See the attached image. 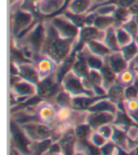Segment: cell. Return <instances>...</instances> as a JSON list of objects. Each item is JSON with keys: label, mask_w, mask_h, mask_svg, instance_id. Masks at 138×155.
Instances as JSON below:
<instances>
[{"label": "cell", "mask_w": 138, "mask_h": 155, "mask_svg": "<svg viewBox=\"0 0 138 155\" xmlns=\"http://www.w3.org/2000/svg\"><path fill=\"white\" fill-rule=\"evenodd\" d=\"M54 64H56L54 61L45 56H43V58L37 60V63L34 64V66L37 69L38 73H39L41 80L52 75L53 69H54Z\"/></svg>", "instance_id": "obj_19"}, {"label": "cell", "mask_w": 138, "mask_h": 155, "mask_svg": "<svg viewBox=\"0 0 138 155\" xmlns=\"http://www.w3.org/2000/svg\"><path fill=\"white\" fill-rule=\"evenodd\" d=\"M93 3V0H70L68 1L67 9L76 14H86L92 9Z\"/></svg>", "instance_id": "obj_15"}, {"label": "cell", "mask_w": 138, "mask_h": 155, "mask_svg": "<svg viewBox=\"0 0 138 155\" xmlns=\"http://www.w3.org/2000/svg\"><path fill=\"white\" fill-rule=\"evenodd\" d=\"M106 61L113 70L117 74V76L129 68V63L124 59L120 51L112 52L109 56H107Z\"/></svg>", "instance_id": "obj_13"}, {"label": "cell", "mask_w": 138, "mask_h": 155, "mask_svg": "<svg viewBox=\"0 0 138 155\" xmlns=\"http://www.w3.org/2000/svg\"><path fill=\"white\" fill-rule=\"evenodd\" d=\"M86 122L93 129V130H97L100 126L105 124H113L116 119V114L110 112H89Z\"/></svg>", "instance_id": "obj_9"}, {"label": "cell", "mask_w": 138, "mask_h": 155, "mask_svg": "<svg viewBox=\"0 0 138 155\" xmlns=\"http://www.w3.org/2000/svg\"><path fill=\"white\" fill-rule=\"evenodd\" d=\"M51 25L55 28L60 36L65 39H77L80 33V28L66 18L63 13L51 17Z\"/></svg>", "instance_id": "obj_6"}, {"label": "cell", "mask_w": 138, "mask_h": 155, "mask_svg": "<svg viewBox=\"0 0 138 155\" xmlns=\"http://www.w3.org/2000/svg\"><path fill=\"white\" fill-rule=\"evenodd\" d=\"M134 40H135V42H136V43H137V44H138V35H137V36H136V38H135V39H134Z\"/></svg>", "instance_id": "obj_45"}, {"label": "cell", "mask_w": 138, "mask_h": 155, "mask_svg": "<svg viewBox=\"0 0 138 155\" xmlns=\"http://www.w3.org/2000/svg\"><path fill=\"white\" fill-rule=\"evenodd\" d=\"M114 30H116V35H117V41H118L120 48L129 45L130 43H132L134 40V39L133 38V36L130 34L121 25L114 27Z\"/></svg>", "instance_id": "obj_30"}, {"label": "cell", "mask_w": 138, "mask_h": 155, "mask_svg": "<svg viewBox=\"0 0 138 155\" xmlns=\"http://www.w3.org/2000/svg\"><path fill=\"white\" fill-rule=\"evenodd\" d=\"M113 1L117 6L129 8V7H131L133 4H134L135 2H137L138 0H113Z\"/></svg>", "instance_id": "obj_39"}, {"label": "cell", "mask_w": 138, "mask_h": 155, "mask_svg": "<svg viewBox=\"0 0 138 155\" xmlns=\"http://www.w3.org/2000/svg\"><path fill=\"white\" fill-rule=\"evenodd\" d=\"M18 0H10V3H11V6H12L14 3H16Z\"/></svg>", "instance_id": "obj_42"}, {"label": "cell", "mask_w": 138, "mask_h": 155, "mask_svg": "<svg viewBox=\"0 0 138 155\" xmlns=\"http://www.w3.org/2000/svg\"><path fill=\"white\" fill-rule=\"evenodd\" d=\"M92 131H93V129L90 127V125L87 122L76 126L75 134L77 136V141H80V142L89 141Z\"/></svg>", "instance_id": "obj_26"}, {"label": "cell", "mask_w": 138, "mask_h": 155, "mask_svg": "<svg viewBox=\"0 0 138 155\" xmlns=\"http://www.w3.org/2000/svg\"><path fill=\"white\" fill-rule=\"evenodd\" d=\"M81 54L85 58L87 64L90 67V69H96V70H101V68L104 65V58L98 57L95 54L91 53L86 46H84L83 49L80 50Z\"/></svg>", "instance_id": "obj_22"}, {"label": "cell", "mask_w": 138, "mask_h": 155, "mask_svg": "<svg viewBox=\"0 0 138 155\" xmlns=\"http://www.w3.org/2000/svg\"><path fill=\"white\" fill-rule=\"evenodd\" d=\"M120 52H121L122 55H123L124 59L128 61L129 64H130V63H131V61L137 56V54H138V44L135 42V40H133L129 45H127L125 46H122Z\"/></svg>", "instance_id": "obj_29"}, {"label": "cell", "mask_w": 138, "mask_h": 155, "mask_svg": "<svg viewBox=\"0 0 138 155\" xmlns=\"http://www.w3.org/2000/svg\"><path fill=\"white\" fill-rule=\"evenodd\" d=\"M100 72H101L102 79H103L102 87L107 92L113 84H114L117 81V74L111 68V66L108 64L107 61L106 63L104 61V65L101 68Z\"/></svg>", "instance_id": "obj_20"}, {"label": "cell", "mask_w": 138, "mask_h": 155, "mask_svg": "<svg viewBox=\"0 0 138 155\" xmlns=\"http://www.w3.org/2000/svg\"><path fill=\"white\" fill-rule=\"evenodd\" d=\"M37 116L42 122H49L54 119L55 114L54 111L49 106H44L40 109V112L37 114Z\"/></svg>", "instance_id": "obj_32"}, {"label": "cell", "mask_w": 138, "mask_h": 155, "mask_svg": "<svg viewBox=\"0 0 138 155\" xmlns=\"http://www.w3.org/2000/svg\"><path fill=\"white\" fill-rule=\"evenodd\" d=\"M133 17H134V19H135V21H136V23H137V25H138V13L135 14V15H133Z\"/></svg>", "instance_id": "obj_43"}, {"label": "cell", "mask_w": 138, "mask_h": 155, "mask_svg": "<svg viewBox=\"0 0 138 155\" xmlns=\"http://www.w3.org/2000/svg\"><path fill=\"white\" fill-rule=\"evenodd\" d=\"M107 140H108V139H106L103 135H101L100 134H99L97 130L92 131L90 139H89V141L92 144L95 145L96 147H97V148H99V149H100L101 147L107 142Z\"/></svg>", "instance_id": "obj_34"}, {"label": "cell", "mask_w": 138, "mask_h": 155, "mask_svg": "<svg viewBox=\"0 0 138 155\" xmlns=\"http://www.w3.org/2000/svg\"><path fill=\"white\" fill-rule=\"evenodd\" d=\"M47 35V28L43 22H38L32 28L26 32L21 38L24 42V48L32 52L33 55H39L42 52L43 45Z\"/></svg>", "instance_id": "obj_2"}, {"label": "cell", "mask_w": 138, "mask_h": 155, "mask_svg": "<svg viewBox=\"0 0 138 155\" xmlns=\"http://www.w3.org/2000/svg\"><path fill=\"white\" fill-rule=\"evenodd\" d=\"M85 46L91 53L101 58H106L112 53V51L108 48V46L102 41H91L88 42Z\"/></svg>", "instance_id": "obj_21"}, {"label": "cell", "mask_w": 138, "mask_h": 155, "mask_svg": "<svg viewBox=\"0 0 138 155\" xmlns=\"http://www.w3.org/2000/svg\"><path fill=\"white\" fill-rule=\"evenodd\" d=\"M59 143L62 148L64 154H73L75 153L77 136L75 134V129L69 128L66 131L62 134L59 139Z\"/></svg>", "instance_id": "obj_12"}, {"label": "cell", "mask_w": 138, "mask_h": 155, "mask_svg": "<svg viewBox=\"0 0 138 155\" xmlns=\"http://www.w3.org/2000/svg\"><path fill=\"white\" fill-rule=\"evenodd\" d=\"M21 127L33 142L42 141L52 135V130L42 122L38 123V121H30L21 124Z\"/></svg>", "instance_id": "obj_8"}, {"label": "cell", "mask_w": 138, "mask_h": 155, "mask_svg": "<svg viewBox=\"0 0 138 155\" xmlns=\"http://www.w3.org/2000/svg\"><path fill=\"white\" fill-rule=\"evenodd\" d=\"M96 130H97L98 133L101 135H103L106 139H111L113 130V124H105V125L100 126Z\"/></svg>", "instance_id": "obj_36"}, {"label": "cell", "mask_w": 138, "mask_h": 155, "mask_svg": "<svg viewBox=\"0 0 138 155\" xmlns=\"http://www.w3.org/2000/svg\"><path fill=\"white\" fill-rule=\"evenodd\" d=\"M117 147V145H116L113 141H108L100 148V152L101 154H113L114 153Z\"/></svg>", "instance_id": "obj_37"}, {"label": "cell", "mask_w": 138, "mask_h": 155, "mask_svg": "<svg viewBox=\"0 0 138 155\" xmlns=\"http://www.w3.org/2000/svg\"><path fill=\"white\" fill-rule=\"evenodd\" d=\"M114 27L116 26H112L105 30V36H104L103 43L108 46V48L112 52H118L121 50V48H120L118 41H117Z\"/></svg>", "instance_id": "obj_23"}, {"label": "cell", "mask_w": 138, "mask_h": 155, "mask_svg": "<svg viewBox=\"0 0 138 155\" xmlns=\"http://www.w3.org/2000/svg\"><path fill=\"white\" fill-rule=\"evenodd\" d=\"M76 57H77V53L72 50V52L69 54V55L59 64V69L56 73V79L58 81V82H62L63 79L64 78V76L72 70V67L75 64L76 61Z\"/></svg>", "instance_id": "obj_16"}, {"label": "cell", "mask_w": 138, "mask_h": 155, "mask_svg": "<svg viewBox=\"0 0 138 155\" xmlns=\"http://www.w3.org/2000/svg\"><path fill=\"white\" fill-rule=\"evenodd\" d=\"M94 2H98L99 4L100 3H104V2H107V1H112V0H93Z\"/></svg>", "instance_id": "obj_41"}, {"label": "cell", "mask_w": 138, "mask_h": 155, "mask_svg": "<svg viewBox=\"0 0 138 155\" xmlns=\"http://www.w3.org/2000/svg\"><path fill=\"white\" fill-rule=\"evenodd\" d=\"M34 24L33 15L29 11L16 10L12 14V32L18 39L31 28L30 27Z\"/></svg>", "instance_id": "obj_5"}, {"label": "cell", "mask_w": 138, "mask_h": 155, "mask_svg": "<svg viewBox=\"0 0 138 155\" xmlns=\"http://www.w3.org/2000/svg\"><path fill=\"white\" fill-rule=\"evenodd\" d=\"M59 83L56 79H53L52 75L44 78L37 84V95L43 98H48L53 95H56Z\"/></svg>", "instance_id": "obj_11"}, {"label": "cell", "mask_w": 138, "mask_h": 155, "mask_svg": "<svg viewBox=\"0 0 138 155\" xmlns=\"http://www.w3.org/2000/svg\"><path fill=\"white\" fill-rule=\"evenodd\" d=\"M121 26L133 36V39L136 38V36L138 35V25H137V23L133 17V15L129 20L124 22L123 24H121Z\"/></svg>", "instance_id": "obj_33"}, {"label": "cell", "mask_w": 138, "mask_h": 155, "mask_svg": "<svg viewBox=\"0 0 138 155\" xmlns=\"http://www.w3.org/2000/svg\"><path fill=\"white\" fill-rule=\"evenodd\" d=\"M55 100L56 103L63 109H66V108L70 109V108H72V96L64 89L56 96Z\"/></svg>", "instance_id": "obj_31"}, {"label": "cell", "mask_w": 138, "mask_h": 155, "mask_svg": "<svg viewBox=\"0 0 138 155\" xmlns=\"http://www.w3.org/2000/svg\"><path fill=\"white\" fill-rule=\"evenodd\" d=\"M124 90H125L124 85L121 84L119 81H117L109 88V90L107 91V94L109 96V98L116 104L121 103V101H123L125 99Z\"/></svg>", "instance_id": "obj_25"}, {"label": "cell", "mask_w": 138, "mask_h": 155, "mask_svg": "<svg viewBox=\"0 0 138 155\" xmlns=\"http://www.w3.org/2000/svg\"><path fill=\"white\" fill-rule=\"evenodd\" d=\"M11 136L12 143V150H15L17 154H29L33 152L34 142L27 135L23 128L13 121L11 122Z\"/></svg>", "instance_id": "obj_3"}, {"label": "cell", "mask_w": 138, "mask_h": 155, "mask_svg": "<svg viewBox=\"0 0 138 155\" xmlns=\"http://www.w3.org/2000/svg\"><path fill=\"white\" fill-rule=\"evenodd\" d=\"M52 139L51 137L49 138H47V139H44L42 141H38V142H34L35 144V147L37 150V153H40V154H43V153H47L48 150H49L50 146L52 145Z\"/></svg>", "instance_id": "obj_35"}, {"label": "cell", "mask_w": 138, "mask_h": 155, "mask_svg": "<svg viewBox=\"0 0 138 155\" xmlns=\"http://www.w3.org/2000/svg\"><path fill=\"white\" fill-rule=\"evenodd\" d=\"M62 86L63 88L67 91L72 97H78V96H97L95 94L93 90L88 89L81 78L78 75H76L72 70L69 71L62 81Z\"/></svg>", "instance_id": "obj_4"}, {"label": "cell", "mask_w": 138, "mask_h": 155, "mask_svg": "<svg viewBox=\"0 0 138 155\" xmlns=\"http://www.w3.org/2000/svg\"><path fill=\"white\" fill-rule=\"evenodd\" d=\"M105 31L97 29L94 26H84L80 28V33L77 38V43L73 50L78 53L83 49L88 42L91 41H102L104 40Z\"/></svg>", "instance_id": "obj_7"}, {"label": "cell", "mask_w": 138, "mask_h": 155, "mask_svg": "<svg viewBox=\"0 0 138 155\" xmlns=\"http://www.w3.org/2000/svg\"><path fill=\"white\" fill-rule=\"evenodd\" d=\"M11 56H12V60L17 64L33 63L32 60H30L27 57L23 48H19L16 45H13L12 43L11 45Z\"/></svg>", "instance_id": "obj_27"}, {"label": "cell", "mask_w": 138, "mask_h": 155, "mask_svg": "<svg viewBox=\"0 0 138 155\" xmlns=\"http://www.w3.org/2000/svg\"><path fill=\"white\" fill-rule=\"evenodd\" d=\"M117 81H119L121 84H123L124 86H128V85L135 84L138 82L137 75L135 70H132L131 68H128L127 70L122 72L117 76Z\"/></svg>", "instance_id": "obj_28"}, {"label": "cell", "mask_w": 138, "mask_h": 155, "mask_svg": "<svg viewBox=\"0 0 138 155\" xmlns=\"http://www.w3.org/2000/svg\"><path fill=\"white\" fill-rule=\"evenodd\" d=\"M11 86L14 97L28 98L37 95V85L23 80L22 78L13 84H11Z\"/></svg>", "instance_id": "obj_10"}, {"label": "cell", "mask_w": 138, "mask_h": 155, "mask_svg": "<svg viewBox=\"0 0 138 155\" xmlns=\"http://www.w3.org/2000/svg\"><path fill=\"white\" fill-rule=\"evenodd\" d=\"M45 28H47V35L41 54L49 58L59 65L72 52V46L76 39H65L60 36L51 23Z\"/></svg>", "instance_id": "obj_1"}, {"label": "cell", "mask_w": 138, "mask_h": 155, "mask_svg": "<svg viewBox=\"0 0 138 155\" xmlns=\"http://www.w3.org/2000/svg\"><path fill=\"white\" fill-rule=\"evenodd\" d=\"M72 71L78 75L82 80H86L88 78L89 72H90V67L87 64V61L84 58V56L81 54V52L77 53V57L75 64L72 67Z\"/></svg>", "instance_id": "obj_17"}, {"label": "cell", "mask_w": 138, "mask_h": 155, "mask_svg": "<svg viewBox=\"0 0 138 155\" xmlns=\"http://www.w3.org/2000/svg\"><path fill=\"white\" fill-rule=\"evenodd\" d=\"M133 69H134V70H135V72H136V75H137V79H138V66L134 67Z\"/></svg>", "instance_id": "obj_44"}, {"label": "cell", "mask_w": 138, "mask_h": 155, "mask_svg": "<svg viewBox=\"0 0 138 155\" xmlns=\"http://www.w3.org/2000/svg\"><path fill=\"white\" fill-rule=\"evenodd\" d=\"M87 111L88 112H110L116 114L118 111V108L117 104L113 101H112L109 97H106L97 101Z\"/></svg>", "instance_id": "obj_18"}, {"label": "cell", "mask_w": 138, "mask_h": 155, "mask_svg": "<svg viewBox=\"0 0 138 155\" xmlns=\"http://www.w3.org/2000/svg\"><path fill=\"white\" fill-rule=\"evenodd\" d=\"M127 114L130 115V117H131L135 123H138V109L133 110V111L127 112Z\"/></svg>", "instance_id": "obj_40"}, {"label": "cell", "mask_w": 138, "mask_h": 155, "mask_svg": "<svg viewBox=\"0 0 138 155\" xmlns=\"http://www.w3.org/2000/svg\"><path fill=\"white\" fill-rule=\"evenodd\" d=\"M118 23L117 19L113 15H97L94 20L93 26L96 27L97 29L105 31L107 28H109L112 26H116Z\"/></svg>", "instance_id": "obj_24"}, {"label": "cell", "mask_w": 138, "mask_h": 155, "mask_svg": "<svg viewBox=\"0 0 138 155\" xmlns=\"http://www.w3.org/2000/svg\"><path fill=\"white\" fill-rule=\"evenodd\" d=\"M47 153H48V154H59V153H63V150H62V148H61V145H60L59 141L53 142Z\"/></svg>", "instance_id": "obj_38"}, {"label": "cell", "mask_w": 138, "mask_h": 155, "mask_svg": "<svg viewBox=\"0 0 138 155\" xmlns=\"http://www.w3.org/2000/svg\"><path fill=\"white\" fill-rule=\"evenodd\" d=\"M32 64L33 63L18 64L19 71H20L19 75L23 80L37 85L41 81V78H40L39 73L37 71V69L35 68L34 64Z\"/></svg>", "instance_id": "obj_14"}]
</instances>
